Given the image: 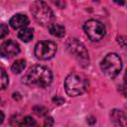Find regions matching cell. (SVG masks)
Instances as JSON below:
<instances>
[{
  "mask_svg": "<svg viewBox=\"0 0 127 127\" xmlns=\"http://www.w3.org/2000/svg\"><path fill=\"white\" fill-rule=\"evenodd\" d=\"M66 49L69 52V54L72 55L82 66L88 65V53L85 47L80 42H78L76 39H69L66 43Z\"/></svg>",
  "mask_w": 127,
  "mask_h": 127,
  "instance_id": "5",
  "label": "cell"
},
{
  "mask_svg": "<svg viewBox=\"0 0 127 127\" xmlns=\"http://www.w3.org/2000/svg\"><path fill=\"white\" fill-rule=\"evenodd\" d=\"M88 87L87 79L78 73H70L64 80V89L69 96H77L86 91Z\"/></svg>",
  "mask_w": 127,
  "mask_h": 127,
  "instance_id": "2",
  "label": "cell"
},
{
  "mask_svg": "<svg viewBox=\"0 0 127 127\" xmlns=\"http://www.w3.org/2000/svg\"><path fill=\"white\" fill-rule=\"evenodd\" d=\"M53 79L51 70L44 65H33L23 75L22 81L29 85H37L40 87L48 86Z\"/></svg>",
  "mask_w": 127,
  "mask_h": 127,
  "instance_id": "1",
  "label": "cell"
},
{
  "mask_svg": "<svg viewBox=\"0 0 127 127\" xmlns=\"http://www.w3.org/2000/svg\"><path fill=\"white\" fill-rule=\"evenodd\" d=\"M20 53L19 45L14 41H6L0 46V54L4 58H13Z\"/></svg>",
  "mask_w": 127,
  "mask_h": 127,
  "instance_id": "8",
  "label": "cell"
},
{
  "mask_svg": "<svg viewBox=\"0 0 127 127\" xmlns=\"http://www.w3.org/2000/svg\"><path fill=\"white\" fill-rule=\"evenodd\" d=\"M3 121H4V114H3V112L0 110V124H1Z\"/></svg>",
  "mask_w": 127,
  "mask_h": 127,
  "instance_id": "22",
  "label": "cell"
},
{
  "mask_svg": "<svg viewBox=\"0 0 127 127\" xmlns=\"http://www.w3.org/2000/svg\"><path fill=\"white\" fill-rule=\"evenodd\" d=\"M110 117H111L112 121L115 122L116 124L123 125V126L126 124V115L122 110H117V109L112 110Z\"/></svg>",
  "mask_w": 127,
  "mask_h": 127,
  "instance_id": "10",
  "label": "cell"
},
{
  "mask_svg": "<svg viewBox=\"0 0 127 127\" xmlns=\"http://www.w3.org/2000/svg\"><path fill=\"white\" fill-rule=\"evenodd\" d=\"M18 37L23 42H26V43L30 42L33 39V29H31V28H22L18 33Z\"/></svg>",
  "mask_w": 127,
  "mask_h": 127,
  "instance_id": "12",
  "label": "cell"
},
{
  "mask_svg": "<svg viewBox=\"0 0 127 127\" xmlns=\"http://www.w3.org/2000/svg\"><path fill=\"white\" fill-rule=\"evenodd\" d=\"M58 51V46L53 41H41L35 46V56L43 61L52 59Z\"/></svg>",
  "mask_w": 127,
  "mask_h": 127,
  "instance_id": "7",
  "label": "cell"
},
{
  "mask_svg": "<svg viewBox=\"0 0 127 127\" xmlns=\"http://www.w3.org/2000/svg\"><path fill=\"white\" fill-rule=\"evenodd\" d=\"M8 75L6 71L0 67V89H4L8 85Z\"/></svg>",
  "mask_w": 127,
  "mask_h": 127,
  "instance_id": "14",
  "label": "cell"
},
{
  "mask_svg": "<svg viewBox=\"0 0 127 127\" xmlns=\"http://www.w3.org/2000/svg\"><path fill=\"white\" fill-rule=\"evenodd\" d=\"M83 30L92 42H97L105 36L104 25L97 20H88L83 25Z\"/></svg>",
  "mask_w": 127,
  "mask_h": 127,
  "instance_id": "6",
  "label": "cell"
},
{
  "mask_svg": "<svg viewBox=\"0 0 127 127\" xmlns=\"http://www.w3.org/2000/svg\"><path fill=\"white\" fill-rule=\"evenodd\" d=\"M9 34V28L6 24H0V39L5 38Z\"/></svg>",
  "mask_w": 127,
  "mask_h": 127,
  "instance_id": "16",
  "label": "cell"
},
{
  "mask_svg": "<svg viewBox=\"0 0 127 127\" xmlns=\"http://www.w3.org/2000/svg\"><path fill=\"white\" fill-rule=\"evenodd\" d=\"M36 124H37V122L35 121V119H33L30 116H26L22 119V122L19 125H21V126H34Z\"/></svg>",
  "mask_w": 127,
  "mask_h": 127,
  "instance_id": "15",
  "label": "cell"
},
{
  "mask_svg": "<svg viewBox=\"0 0 127 127\" xmlns=\"http://www.w3.org/2000/svg\"><path fill=\"white\" fill-rule=\"evenodd\" d=\"M26 66V61L25 60H17L12 64V71L14 73H20L24 70Z\"/></svg>",
  "mask_w": 127,
  "mask_h": 127,
  "instance_id": "13",
  "label": "cell"
},
{
  "mask_svg": "<svg viewBox=\"0 0 127 127\" xmlns=\"http://www.w3.org/2000/svg\"><path fill=\"white\" fill-rule=\"evenodd\" d=\"M49 32L51 33V35L61 38L64 36L65 30H64V27L62 26L61 24H52L49 26Z\"/></svg>",
  "mask_w": 127,
  "mask_h": 127,
  "instance_id": "11",
  "label": "cell"
},
{
  "mask_svg": "<svg viewBox=\"0 0 127 127\" xmlns=\"http://www.w3.org/2000/svg\"><path fill=\"white\" fill-rule=\"evenodd\" d=\"M9 24L13 29L25 28L29 24V19L24 14H16L10 19Z\"/></svg>",
  "mask_w": 127,
  "mask_h": 127,
  "instance_id": "9",
  "label": "cell"
},
{
  "mask_svg": "<svg viewBox=\"0 0 127 127\" xmlns=\"http://www.w3.org/2000/svg\"><path fill=\"white\" fill-rule=\"evenodd\" d=\"M53 101L55 102V104L61 105V104H63V103L64 102V98H62V97H58V96H56V97H54V98H53Z\"/></svg>",
  "mask_w": 127,
  "mask_h": 127,
  "instance_id": "19",
  "label": "cell"
},
{
  "mask_svg": "<svg viewBox=\"0 0 127 127\" xmlns=\"http://www.w3.org/2000/svg\"><path fill=\"white\" fill-rule=\"evenodd\" d=\"M117 41H118V43L120 44V46L122 48H125V46H126V38L124 36H118L117 37Z\"/></svg>",
  "mask_w": 127,
  "mask_h": 127,
  "instance_id": "18",
  "label": "cell"
},
{
  "mask_svg": "<svg viewBox=\"0 0 127 127\" xmlns=\"http://www.w3.org/2000/svg\"><path fill=\"white\" fill-rule=\"evenodd\" d=\"M33 110H34V112H35L36 114L41 115V116L48 113V110H47L45 107H43V106H35V107L33 108Z\"/></svg>",
  "mask_w": 127,
  "mask_h": 127,
  "instance_id": "17",
  "label": "cell"
},
{
  "mask_svg": "<svg viewBox=\"0 0 127 127\" xmlns=\"http://www.w3.org/2000/svg\"><path fill=\"white\" fill-rule=\"evenodd\" d=\"M54 124V120H53V118L52 117H49V118H47L46 120H45V125L47 126H51V125H53Z\"/></svg>",
  "mask_w": 127,
  "mask_h": 127,
  "instance_id": "20",
  "label": "cell"
},
{
  "mask_svg": "<svg viewBox=\"0 0 127 127\" xmlns=\"http://www.w3.org/2000/svg\"><path fill=\"white\" fill-rule=\"evenodd\" d=\"M113 1L118 5H124L125 4V0H113Z\"/></svg>",
  "mask_w": 127,
  "mask_h": 127,
  "instance_id": "21",
  "label": "cell"
},
{
  "mask_svg": "<svg viewBox=\"0 0 127 127\" xmlns=\"http://www.w3.org/2000/svg\"><path fill=\"white\" fill-rule=\"evenodd\" d=\"M31 13L34 19L41 25L50 24L54 19L52 9L43 0H37L31 5Z\"/></svg>",
  "mask_w": 127,
  "mask_h": 127,
  "instance_id": "3",
  "label": "cell"
},
{
  "mask_svg": "<svg viewBox=\"0 0 127 127\" xmlns=\"http://www.w3.org/2000/svg\"><path fill=\"white\" fill-rule=\"evenodd\" d=\"M100 67L106 76L114 78L121 71L122 61L119 56L111 53V54H108L107 56H105V58L102 60Z\"/></svg>",
  "mask_w": 127,
  "mask_h": 127,
  "instance_id": "4",
  "label": "cell"
}]
</instances>
